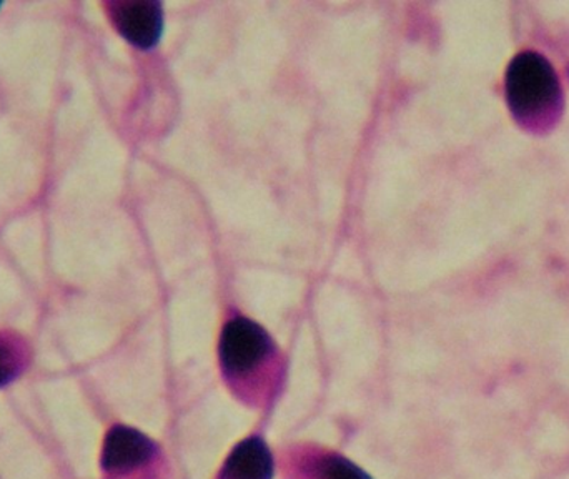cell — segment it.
<instances>
[{"label": "cell", "instance_id": "cell-6", "mask_svg": "<svg viewBox=\"0 0 569 479\" xmlns=\"http://www.w3.org/2000/svg\"><path fill=\"white\" fill-rule=\"evenodd\" d=\"M217 479H273V457L266 441L260 438L240 441Z\"/></svg>", "mask_w": 569, "mask_h": 479}, {"label": "cell", "instance_id": "cell-2", "mask_svg": "<svg viewBox=\"0 0 569 479\" xmlns=\"http://www.w3.org/2000/svg\"><path fill=\"white\" fill-rule=\"evenodd\" d=\"M102 468L113 478L162 479V451L136 428L116 427L103 443Z\"/></svg>", "mask_w": 569, "mask_h": 479}, {"label": "cell", "instance_id": "cell-4", "mask_svg": "<svg viewBox=\"0 0 569 479\" xmlns=\"http://www.w3.org/2000/svg\"><path fill=\"white\" fill-rule=\"evenodd\" d=\"M288 479H371L341 455L317 447H297L283 458Z\"/></svg>", "mask_w": 569, "mask_h": 479}, {"label": "cell", "instance_id": "cell-1", "mask_svg": "<svg viewBox=\"0 0 569 479\" xmlns=\"http://www.w3.org/2000/svg\"><path fill=\"white\" fill-rule=\"evenodd\" d=\"M220 363L230 387L242 400L260 405L273 388L272 338L260 325L233 318L223 327L219 343Z\"/></svg>", "mask_w": 569, "mask_h": 479}, {"label": "cell", "instance_id": "cell-7", "mask_svg": "<svg viewBox=\"0 0 569 479\" xmlns=\"http://www.w3.org/2000/svg\"><path fill=\"white\" fill-rule=\"evenodd\" d=\"M22 368V350L16 340L0 337V387L9 383Z\"/></svg>", "mask_w": 569, "mask_h": 479}, {"label": "cell", "instance_id": "cell-5", "mask_svg": "<svg viewBox=\"0 0 569 479\" xmlns=\"http://www.w3.org/2000/svg\"><path fill=\"white\" fill-rule=\"evenodd\" d=\"M117 30L140 49L156 46L162 36L163 16L159 3L150 0H126L110 6Z\"/></svg>", "mask_w": 569, "mask_h": 479}, {"label": "cell", "instance_id": "cell-3", "mask_svg": "<svg viewBox=\"0 0 569 479\" xmlns=\"http://www.w3.org/2000/svg\"><path fill=\"white\" fill-rule=\"evenodd\" d=\"M560 86L553 67L537 52H525L507 73V96L517 116H528L553 106Z\"/></svg>", "mask_w": 569, "mask_h": 479}]
</instances>
